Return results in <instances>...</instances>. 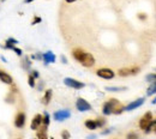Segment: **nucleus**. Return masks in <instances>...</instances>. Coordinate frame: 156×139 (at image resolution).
<instances>
[{
	"label": "nucleus",
	"mask_w": 156,
	"mask_h": 139,
	"mask_svg": "<svg viewBox=\"0 0 156 139\" xmlns=\"http://www.w3.org/2000/svg\"><path fill=\"white\" fill-rule=\"evenodd\" d=\"M72 55H73V58H75L78 62H80L84 67H91L95 65V58L93 56V54L87 53L83 49H80V48L73 49Z\"/></svg>",
	"instance_id": "1"
},
{
	"label": "nucleus",
	"mask_w": 156,
	"mask_h": 139,
	"mask_svg": "<svg viewBox=\"0 0 156 139\" xmlns=\"http://www.w3.org/2000/svg\"><path fill=\"white\" fill-rule=\"evenodd\" d=\"M122 107V105L119 103L118 100L115 99H111L109 101H107L103 104V108H102V113L104 115H111V114L114 113V110H117L118 108Z\"/></svg>",
	"instance_id": "2"
},
{
	"label": "nucleus",
	"mask_w": 156,
	"mask_h": 139,
	"mask_svg": "<svg viewBox=\"0 0 156 139\" xmlns=\"http://www.w3.org/2000/svg\"><path fill=\"white\" fill-rule=\"evenodd\" d=\"M151 122H153V114L150 112H148L142 116V119L139 120V127H141V129H143L145 133H149L153 128Z\"/></svg>",
	"instance_id": "3"
},
{
	"label": "nucleus",
	"mask_w": 156,
	"mask_h": 139,
	"mask_svg": "<svg viewBox=\"0 0 156 139\" xmlns=\"http://www.w3.org/2000/svg\"><path fill=\"white\" fill-rule=\"evenodd\" d=\"M71 116V113L67 109H63V110H58L53 114V118L55 121H64V120H67Z\"/></svg>",
	"instance_id": "4"
},
{
	"label": "nucleus",
	"mask_w": 156,
	"mask_h": 139,
	"mask_svg": "<svg viewBox=\"0 0 156 139\" xmlns=\"http://www.w3.org/2000/svg\"><path fill=\"white\" fill-rule=\"evenodd\" d=\"M96 75L100 78H103V79H112V78H114V76H115V73H114L111 68H100V70L96 71Z\"/></svg>",
	"instance_id": "5"
},
{
	"label": "nucleus",
	"mask_w": 156,
	"mask_h": 139,
	"mask_svg": "<svg viewBox=\"0 0 156 139\" xmlns=\"http://www.w3.org/2000/svg\"><path fill=\"white\" fill-rule=\"evenodd\" d=\"M76 107L79 112H88V110L91 109V104H90L88 101H85L84 99H80L79 97L76 102Z\"/></svg>",
	"instance_id": "6"
},
{
	"label": "nucleus",
	"mask_w": 156,
	"mask_h": 139,
	"mask_svg": "<svg viewBox=\"0 0 156 139\" xmlns=\"http://www.w3.org/2000/svg\"><path fill=\"white\" fill-rule=\"evenodd\" d=\"M64 83H65V85H67L70 88H73V89H77V90L84 88V84L82 83V81H78V80L73 79V78H65Z\"/></svg>",
	"instance_id": "7"
},
{
	"label": "nucleus",
	"mask_w": 156,
	"mask_h": 139,
	"mask_svg": "<svg viewBox=\"0 0 156 139\" xmlns=\"http://www.w3.org/2000/svg\"><path fill=\"white\" fill-rule=\"evenodd\" d=\"M139 72V67H132V68H120L118 71V75L120 77H127L131 75H137Z\"/></svg>",
	"instance_id": "8"
},
{
	"label": "nucleus",
	"mask_w": 156,
	"mask_h": 139,
	"mask_svg": "<svg viewBox=\"0 0 156 139\" xmlns=\"http://www.w3.org/2000/svg\"><path fill=\"white\" fill-rule=\"evenodd\" d=\"M42 121H43V116L41 115V114H36L31 121V125H30L31 129H34V131L38 129L41 127V125H42Z\"/></svg>",
	"instance_id": "9"
},
{
	"label": "nucleus",
	"mask_w": 156,
	"mask_h": 139,
	"mask_svg": "<svg viewBox=\"0 0 156 139\" xmlns=\"http://www.w3.org/2000/svg\"><path fill=\"white\" fill-rule=\"evenodd\" d=\"M25 125V114L24 113H18L17 116L14 119V126L17 128H23Z\"/></svg>",
	"instance_id": "10"
},
{
	"label": "nucleus",
	"mask_w": 156,
	"mask_h": 139,
	"mask_svg": "<svg viewBox=\"0 0 156 139\" xmlns=\"http://www.w3.org/2000/svg\"><path fill=\"white\" fill-rule=\"evenodd\" d=\"M143 103H144V99H138V100H136V101H133V102H131L129 105H126L125 110L131 112V110H133V109H136V108H138V107H141Z\"/></svg>",
	"instance_id": "11"
},
{
	"label": "nucleus",
	"mask_w": 156,
	"mask_h": 139,
	"mask_svg": "<svg viewBox=\"0 0 156 139\" xmlns=\"http://www.w3.org/2000/svg\"><path fill=\"white\" fill-rule=\"evenodd\" d=\"M0 80L3 81V83L5 84H12V77L9 75V73H6L5 71L3 70H0Z\"/></svg>",
	"instance_id": "12"
},
{
	"label": "nucleus",
	"mask_w": 156,
	"mask_h": 139,
	"mask_svg": "<svg viewBox=\"0 0 156 139\" xmlns=\"http://www.w3.org/2000/svg\"><path fill=\"white\" fill-rule=\"evenodd\" d=\"M42 59L46 64H52V62H55V55L52 52H47L42 55Z\"/></svg>",
	"instance_id": "13"
},
{
	"label": "nucleus",
	"mask_w": 156,
	"mask_h": 139,
	"mask_svg": "<svg viewBox=\"0 0 156 139\" xmlns=\"http://www.w3.org/2000/svg\"><path fill=\"white\" fill-rule=\"evenodd\" d=\"M36 139H48L47 137V126L42 125V127H40L37 131V138Z\"/></svg>",
	"instance_id": "14"
},
{
	"label": "nucleus",
	"mask_w": 156,
	"mask_h": 139,
	"mask_svg": "<svg viewBox=\"0 0 156 139\" xmlns=\"http://www.w3.org/2000/svg\"><path fill=\"white\" fill-rule=\"evenodd\" d=\"M52 95H53V92H52L51 89H48L47 91L45 92V96H43V99H42V103H43L45 105H47V104L49 103V101L52 100Z\"/></svg>",
	"instance_id": "15"
},
{
	"label": "nucleus",
	"mask_w": 156,
	"mask_h": 139,
	"mask_svg": "<svg viewBox=\"0 0 156 139\" xmlns=\"http://www.w3.org/2000/svg\"><path fill=\"white\" fill-rule=\"evenodd\" d=\"M16 43H18V41L16 40V38H7L6 40V45H5V48H7V49H12V48L16 46Z\"/></svg>",
	"instance_id": "16"
},
{
	"label": "nucleus",
	"mask_w": 156,
	"mask_h": 139,
	"mask_svg": "<svg viewBox=\"0 0 156 139\" xmlns=\"http://www.w3.org/2000/svg\"><path fill=\"white\" fill-rule=\"evenodd\" d=\"M84 125H85V127H87L88 129H91V131L97 128V124H96L95 120H87Z\"/></svg>",
	"instance_id": "17"
},
{
	"label": "nucleus",
	"mask_w": 156,
	"mask_h": 139,
	"mask_svg": "<svg viewBox=\"0 0 156 139\" xmlns=\"http://www.w3.org/2000/svg\"><path fill=\"white\" fill-rule=\"evenodd\" d=\"M106 90H107V91H114V92H117V91H122V90H126V88H118V86H107V88H106Z\"/></svg>",
	"instance_id": "18"
},
{
	"label": "nucleus",
	"mask_w": 156,
	"mask_h": 139,
	"mask_svg": "<svg viewBox=\"0 0 156 139\" xmlns=\"http://www.w3.org/2000/svg\"><path fill=\"white\" fill-rule=\"evenodd\" d=\"M155 92H156V81H154V83L149 86V89H148V92H146V94L150 96V95H154Z\"/></svg>",
	"instance_id": "19"
},
{
	"label": "nucleus",
	"mask_w": 156,
	"mask_h": 139,
	"mask_svg": "<svg viewBox=\"0 0 156 139\" xmlns=\"http://www.w3.org/2000/svg\"><path fill=\"white\" fill-rule=\"evenodd\" d=\"M49 114L47 113V112H45V114H43V121H42V125H45V126H47L48 127V125H49Z\"/></svg>",
	"instance_id": "20"
},
{
	"label": "nucleus",
	"mask_w": 156,
	"mask_h": 139,
	"mask_svg": "<svg viewBox=\"0 0 156 139\" xmlns=\"http://www.w3.org/2000/svg\"><path fill=\"white\" fill-rule=\"evenodd\" d=\"M30 60H29V58L28 56H25V59H24V61H23V67L24 68H27V70H29V67H30Z\"/></svg>",
	"instance_id": "21"
},
{
	"label": "nucleus",
	"mask_w": 156,
	"mask_h": 139,
	"mask_svg": "<svg viewBox=\"0 0 156 139\" xmlns=\"http://www.w3.org/2000/svg\"><path fill=\"white\" fill-rule=\"evenodd\" d=\"M95 121H96V124H97V127H102V126H104V124H106V120L102 119V118H98V119H96Z\"/></svg>",
	"instance_id": "22"
},
{
	"label": "nucleus",
	"mask_w": 156,
	"mask_h": 139,
	"mask_svg": "<svg viewBox=\"0 0 156 139\" xmlns=\"http://www.w3.org/2000/svg\"><path fill=\"white\" fill-rule=\"evenodd\" d=\"M28 83H29V85H30L31 88H35V78L32 77L31 75H30L29 78H28Z\"/></svg>",
	"instance_id": "23"
},
{
	"label": "nucleus",
	"mask_w": 156,
	"mask_h": 139,
	"mask_svg": "<svg viewBox=\"0 0 156 139\" xmlns=\"http://www.w3.org/2000/svg\"><path fill=\"white\" fill-rule=\"evenodd\" d=\"M126 139H139V137H138V134H137V133L131 132V133H129V134H127Z\"/></svg>",
	"instance_id": "24"
},
{
	"label": "nucleus",
	"mask_w": 156,
	"mask_h": 139,
	"mask_svg": "<svg viewBox=\"0 0 156 139\" xmlns=\"http://www.w3.org/2000/svg\"><path fill=\"white\" fill-rule=\"evenodd\" d=\"M61 137H63V139H70V133H69V131H66V129H64L63 132H61Z\"/></svg>",
	"instance_id": "25"
},
{
	"label": "nucleus",
	"mask_w": 156,
	"mask_h": 139,
	"mask_svg": "<svg viewBox=\"0 0 156 139\" xmlns=\"http://www.w3.org/2000/svg\"><path fill=\"white\" fill-rule=\"evenodd\" d=\"M12 51H13V52H16V54H17V55H19V56L22 55V51L19 49V48H17V47H16V46L12 48Z\"/></svg>",
	"instance_id": "26"
},
{
	"label": "nucleus",
	"mask_w": 156,
	"mask_h": 139,
	"mask_svg": "<svg viewBox=\"0 0 156 139\" xmlns=\"http://www.w3.org/2000/svg\"><path fill=\"white\" fill-rule=\"evenodd\" d=\"M41 21H42V19H41L40 17H35V18H34V21H32V23H31V24H32V25H35V24H37V23H40Z\"/></svg>",
	"instance_id": "27"
},
{
	"label": "nucleus",
	"mask_w": 156,
	"mask_h": 139,
	"mask_svg": "<svg viewBox=\"0 0 156 139\" xmlns=\"http://www.w3.org/2000/svg\"><path fill=\"white\" fill-rule=\"evenodd\" d=\"M31 76L34 77L35 79H36V78H38V72H37V71H32V75H31Z\"/></svg>",
	"instance_id": "28"
},
{
	"label": "nucleus",
	"mask_w": 156,
	"mask_h": 139,
	"mask_svg": "<svg viewBox=\"0 0 156 139\" xmlns=\"http://www.w3.org/2000/svg\"><path fill=\"white\" fill-rule=\"evenodd\" d=\"M61 60H63V62H64V64H66V62H67L66 58H65V56H64V55H61Z\"/></svg>",
	"instance_id": "29"
},
{
	"label": "nucleus",
	"mask_w": 156,
	"mask_h": 139,
	"mask_svg": "<svg viewBox=\"0 0 156 139\" xmlns=\"http://www.w3.org/2000/svg\"><path fill=\"white\" fill-rule=\"evenodd\" d=\"M31 1H34V0H24V3H25V4H29Z\"/></svg>",
	"instance_id": "30"
},
{
	"label": "nucleus",
	"mask_w": 156,
	"mask_h": 139,
	"mask_svg": "<svg viewBox=\"0 0 156 139\" xmlns=\"http://www.w3.org/2000/svg\"><path fill=\"white\" fill-rule=\"evenodd\" d=\"M76 0H66V3H69V4H71V3H75Z\"/></svg>",
	"instance_id": "31"
},
{
	"label": "nucleus",
	"mask_w": 156,
	"mask_h": 139,
	"mask_svg": "<svg viewBox=\"0 0 156 139\" xmlns=\"http://www.w3.org/2000/svg\"><path fill=\"white\" fill-rule=\"evenodd\" d=\"M138 17H139V18H142V19H145V16H144V14H142V16H141V14H139V16H138Z\"/></svg>",
	"instance_id": "32"
},
{
	"label": "nucleus",
	"mask_w": 156,
	"mask_h": 139,
	"mask_svg": "<svg viewBox=\"0 0 156 139\" xmlns=\"http://www.w3.org/2000/svg\"><path fill=\"white\" fill-rule=\"evenodd\" d=\"M153 104H156V97L154 99V101H153Z\"/></svg>",
	"instance_id": "33"
},
{
	"label": "nucleus",
	"mask_w": 156,
	"mask_h": 139,
	"mask_svg": "<svg viewBox=\"0 0 156 139\" xmlns=\"http://www.w3.org/2000/svg\"><path fill=\"white\" fill-rule=\"evenodd\" d=\"M154 80H156V75H154Z\"/></svg>",
	"instance_id": "34"
},
{
	"label": "nucleus",
	"mask_w": 156,
	"mask_h": 139,
	"mask_svg": "<svg viewBox=\"0 0 156 139\" xmlns=\"http://www.w3.org/2000/svg\"><path fill=\"white\" fill-rule=\"evenodd\" d=\"M154 129H155V133H156V126H155V128H154Z\"/></svg>",
	"instance_id": "35"
},
{
	"label": "nucleus",
	"mask_w": 156,
	"mask_h": 139,
	"mask_svg": "<svg viewBox=\"0 0 156 139\" xmlns=\"http://www.w3.org/2000/svg\"><path fill=\"white\" fill-rule=\"evenodd\" d=\"M49 139H54V138H49Z\"/></svg>",
	"instance_id": "36"
}]
</instances>
